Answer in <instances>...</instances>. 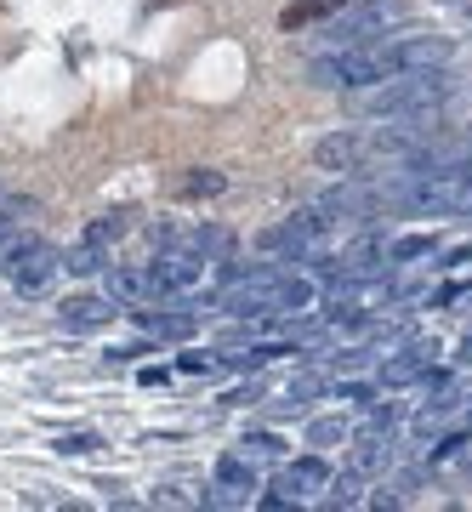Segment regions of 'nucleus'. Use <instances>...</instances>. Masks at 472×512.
I'll return each instance as SVG.
<instances>
[{"label": "nucleus", "mask_w": 472, "mask_h": 512, "mask_svg": "<svg viewBox=\"0 0 472 512\" xmlns=\"http://www.w3.org/2000/svg\"><path fill=\"white\" fill-rule=\"evenodd\" d=\"M461 143H467V148H472V131H467V137H461Z\"/></svg>", "instance_id": "nucleus-30"}, {"label": "nucleus", "mask_w": 472, "mask_h": 512, "mask_svg": "<svg viewBox=\"0 0 472 512\" xmlns=\"http://www.w3.org/2000/svg\"><path fill=\"white\" fill-rule=\"evenodd\" d=\"M438 239L433 234H410V239H393L387 245V262H416V256H433Z\"/></svg>", "instance_id": "nucleus-17"}, {"label": "nucleus", "mask_w": 472, "mask_h": 512, "mask_svg": "<svg viewBox=\"0 0 472 512\" xmlns=\"http://www.w3.org/2000/svg\"><path fill=\"white\" fill-rule=\"evenodd\" d=\"M330 484V467L319 456H302V461H285L279 467V484H273V495H285V501H302L308 490H325Z\"/></svg>", "instance_id": "nucleus-9"}, {"label": "nucleus", "mask_w": 472, "mask_h": 512, "mask_svg": "<svg viewBox=\"0 0 472 512\" xmlns=\"http://www.w3.org/2000/svg\"><path fill=\"white\" fill-rule=\"evenodd\" d=\"M313 279H279L268 291V302H262V319H296V313L313 308Z\"/></svg>", "instance_id": "nucleus-11"}, {"label": "nucleus", "mask_w": 472, "mask_h": 512, "mask_svg": "<svg viewBox=\"0 0 472 512\" xmlns=\"http://www.w3.org/2000/svg\"><path fill=\"white\" fill-rule=\"evenodd\" d=\"M404 18V0H364V6H342V12H330L325 18V35L336 40V46H359V40L382 35L387 23Z\"/></svg>", "instance_id": "nucleus-4"}, {"label": "nucleus", "mask_w": 472, "mask_h": 512, "mask_svg": "<svg viewBox=\"0 0 472 512\" xmlns=\"http://www.w3.org/2000/svg\"><path fill=\"white\" fill-rule=\"evenodd\" d=\"M461 359H467V365H472V336H467V342H461Z\"/></svg>", "instance_id": "nucleus-29"}, {"label": "nucleus", "mask_w": 472, "mask_h": 512, "mask_svg": "<svg viewBox=\"0 0 472 512\" xmlns=\"http://www.w3.org/2000/svg\"><path fill=\"white\" fill-rule=\"evenodd\" d=\"M433 365H438V342H410L404 353H393V359L382 365V387H410Z\"/></svg>", "instance_id": "nucleus-8"}, {"label": "nucleus", "mask_w": 472, "mask_h": 512, "mask_svg": "<svg viewBox=\"0 0 472 512\" xmlns=\"http://www.w3.org/2000/svg\"><path fill=\"white\" fill-rule=\"evenodd\" d=\"M239 456H251V461H279V456H285V444L273 439V433H245V439H239Z\"/></svg>", "instance_id": "nucleus-18"}, {"label": "nucleus", "mask_w": 472, "mask_h": 512, "mask_svg": "<svg viewBox=\"0 0 472 512\" xmlns=\"http://www.w3.org/2000/svg\"><path fill=\"white\" fill-rule=\"evenodd\" d=\"M103 262H109V256H103V245H91V239H80V245L63 251V268H69V274H103Z\"/></svg>", "instance_id": "nucleus-16"}, {"label": "nucleus", "mask_w": 472, "mask_h": 512, "mask_svg": "<svg viewBox=\"0 0 472 512\" xmlns=\"http://www.w3.org/2000/svg\"><path fill=\"white\" fill-rule=\"evenodd\" d=\"M330 512H342V507H359V473H347L342 484H336V495L325 501Z\"/></svg>", "instance_id": "nucleus-23"}, {"label": "nucleus", "mask_w": 472, "mask_h": 512, "mask_svg": "<svg viewBox=\"0 0 472 512\" xmlns=\"http://www.w3.org/2000/svg\"><path fill=\"white\" fill-rule=\"evenodd\" d=\"M182 370H188V376H205V370H217V359H205V353H182Z\"/></svg>", "instance_id": "nucleus-25"}, {"label": "nucleus", "mask_w": 472, "mask_h": 512, "mask_svg": "<svg viewBox=\"0 0 472 512\" xmlns=\"http://www.w3.org/2000/svg\"><path fill=\"white\" fill-rule=\"evenodd\" d=\"M0 274H6V285L18 296H40L52 291V279L63 274V251L40 234H12L6 251H0Z\"/></svg>", "instance_id": "nucleus-3"}, {"label": "nucleus", "mask_w": 472, "mask_h": 512, "mask_svg": "<svg viewBox=\"0 0 472 512\" xmlns=\"http://www.w3.org/2000/svg\"><path fill=\"white\" fill-rule=\"evenodd\" d=\"M256 490V461L251 456H239V450H228V456L217 461V484L200 495L205 507H245Z\"/></svg>", "instance_id": "nucleus-5"}, {"label": "nucleus", "mask_w": 472, "mask_h": 512, "mask_svg": "<svg viewBox=\"0 0 472 512\" xmlns=\"http://www.w3.org/2000/svg\"><path fill=\"white\" fill-rule=\"evenodd\" d=\"M313 160L325 165V171H353V177H364V171H370V137L336 131V137H325V143L313 148Z\"/></svg>", "instance_id": "nucleus-7"}, {"label": "nucleus", "mask_w": 472, "mask_h": 512, "mask_svg": "<svg viewBox=\"0 0 472 512\" xmlns=\"http://www.w3.org/2000/svg\"><path fill=\"white\" fill-rule=\"evenodd\" d=\"M148 279H154L160 302H165V296H188L205 279V262H200V256H188V251H165L160 262H148Z\"/></svg>", "instance_id": "nucleus-6"}, {"label": "nucleus", "mask_w": 472, "mask_h": 512, "mask_svg": "<svg viewBox=\"0 0 472 512\" xmlns=\"http://www.w3.org/2000/svg\"><path fill=\"white\" fill-rule=\"evenodd\" d=\"M308 439L313 444H336V439L347 444V439H353V427H347L342 416H325V421H313V427H308Z\"/></svg>", "instance_id": "nucleus-21"}, {"label": "nucleus", "mask_w": 472, "mask_h": 512, "mask_svg": "<svg viewBox=\"0 0 472 512\" xmlns=\"http://www.w3.org/2000/svg\"><path fill=\"white\" fill-rule=\"evenodd\" d=\"M114 313H120V308H114V302H103V296H69V302L57 308V319H63L69 330H103Z\"/></svg>", "instance_id": "nucleus-13"}, {"label": "nucleus", "mask_w": 472, "mask_h": 512, "mask_svg": "<svg viewBox=\"0 0 472 512\" xmlns=\"http://www.w3.org/2000/svg\"><path fill=\"white\" fill-rule=\"evenodd\" d=\"M182 194H222V177L217 171H194V177H182Z\"/></svg>", "instance_id": "nucleus-24"}, {"label": "nucleus", "mask_w": 472, "mask_h": 512, "mask_svg": "<svg viewBox=\"0 0 472 512\" xmlns=\"http://www.w3.org/2000/svg\"><path fill=\"white\" fill-rule=\"evenodd\" d=\"M126 228H131V211H103L97 222H86V234H80V239H91V245H103V251H109Z\"/></svg>", "instance_id": "nucleus-15"}, {"label": "nucleus", "mask_w": 472, "mask_h": 512, "mask_svg": "<svg viewBox=\"0 0 472 512\" xmlns=\"http://www.w3.org/2000/svg\"><path fill=\"white\" fill-rule=\"evenodd\" d=\"M342 399H353V404H376V393L364 382H342Z\"/></svg>", "instance_id": "nucleus-27"}, {"label": "nucleus", "mask_w": 472, "mask_h": 512, "mask_svg": "<svg viewBox=\"0 0 472 512\" xmlns=\"http://www.w3.org/2000/svg\"><path fill=\"white\" fill-rule=\"evenodd\" d=\"M103 285H109V302H154V279H148V268H109L103 274Z\"/></svg>", "instance_id": "nucleus-14"}, {"label": "nucleus", "mask_w": 472, "mask_h": 512, "mask_svg": "<svg viewBox=\"0 0 472 512\" xmlns=\"http://www.w3.org/2000/svg\"><path fill=\"white\" fill-rule=\"evenodd\" d=\"M131 319H137V330L154 336V342H188V336H194V313H154V308H137V302H131Z\"/></svg>", "instance_id": "nucleus-12"}, {"label": "nucleus", "mask_w": 472, "mask_h": 512, "mask_svg": "<svg viewBox=\"0 0 472 512\" xmlns=\"http://www.w3.org/2000/svg\"><path fill=\"white\" fill-rule=\"evenodd\" d=\"M393 461H399V444H393V433H364V444H353V456H347V473L376 478V473H387Z\"/></svg>", "instance_id": "nucleus-10"}, {"label": "nucleus", "mask_w": 472, "mask_h": 512, "mask_svg": "<svg viewBox=\"0 0 472 512\" xmlns=\"http://www.w3.org/2000/svg\"><path fill=\"white\" fill-rule=\"evenodd\" d=\"M308 74H313V86H325V92H359V86L393 80V57H387L382 40H359V46H347V52L319 57Z\"/></svg>", "instance_id": "nucleus-2"}, {"label": "nucleus", "mask_w": 472, "mask_h": 512, "mask_svg": "<svg viewBox=\"0 0 472 512\" xmlns=\"http://www.w3.org/2000/svg\"><path fill=\"white\" fill-rule=\"evenodd\" d=\"M228 245H234L228 228H200L194 234V256H228Z\"/></svg>", "instance_id": "nucleus-20"}, {"label": "nucleus", "mask_w": 472, "mask_h": 512, "mask_svg": "<svg viewBox=\"0 0 472 512\" xmlns=\"http://www.w3.org/2000/svg\"><path fill=\"white\" fill-rule=\"evenodd\" d=\"M57 450H63V456H91V450H103V439H97V433H63Z\"/></svg>", "instance_id": "nucleus-22"}, {"label": "nucleus", "mask_w": 472, "mask_h": 512, "mask_svg": "<svg viewBox=\"0 0 472 512\" xmlns=\"http://www.w3.org/2000/svg\"><path fill=\"white\" fill-rule=\"evenodd\" d=\"M279 353H285V348H268V342H262V348H234V353H222V365H239V370H262V365H268V359H279Z\"/></svg>", "instance_id": "nucleus-19"}, {"label": "nucleus", "mask_w": 472, "mask_h": 512, "mask_svg": "<svg viewBox=\"0 0 472 512\" xmlns=\"http://www.w3.org/2000/svg\"><path fill=\"white\" fill-rule=\"evenodd\" d=\"M461 80L444 69H416V74H393L382 80L370 97H359V114L370 120H433L438 109H450Z\"/></svg>", "instance_id": "nucleus-1"}, {"label": "nucleus", "mask_w": 472, "mask_h": 512, "mask_svg": "<svg viewBox=\"0 0 472 512\" xmlns=\"http://www.w3.org/2000/svg\"><path fill=\"white\" fill-rule=\"evenodd\" d=\"M148 342H131V348H109V365H126V359H143Z\"/></svg>", "instance_id": "nucleus-26"}, {"label": "nucleus", "mask_w": 472, "mask_h": 512, "mask_svg": "<svg viewBox=\"0 0 472 512\" xmlns=\"http://www.w3.org/2000/svg\"><path fill=\"white\" fill-rule=\"evenodd\" d=\"M137 382H143V387H160V382H165V370H154V365H143V370H137Z\"/></svg>", "instance_id": "nucleus-28"}]
</instances>
